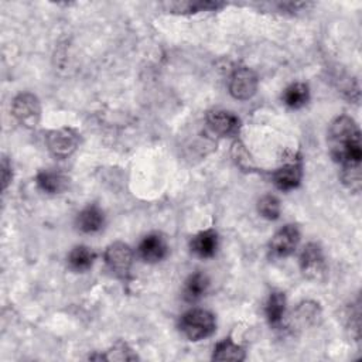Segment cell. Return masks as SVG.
I'll use <instances>...</instances> for the list:
<instances>
[{"label":"cell","instance_id":"6da1fadb","mask_svg":"<svg viewBox=\"0 0 362 362\" xmlns=\"http://www.w3.org/2000/svg\"><path fill=\"white\" fill-rule=\"evenodd\" d=\"M329 146L331 156L343 167L361 166V132L352 118L343 115L333 120L329 130Z\"/></svg>","mask_w":362,"mask_h":362},{"label":"cell","instance_id":"7a4b0ae2","mask_svg":"<svg viewBox=\"0 0 362 362\" xmlns=\"http://www.w3.org/2000/svg\"><path fill=\"white\" fill-rule=\"evenodd\" d=\"M215 327L214 314L204 308H193L180 319V330L190 341H200L212 336Z\"/></svg>","mask_w":362,"mask_h":362},{"label":"cell","instance_id":"3957f363","mask_svg":"<svg viewBox=\"0 0 362 362\" xmlns=\"http://www.w3.org/2000/svg\"><path fill=\"white\" fill-rule=\"evenodd\" d=\"M13 116L16 120L29 129L36 127L41 119V105L36 95L24 93L15 98L12 107Z\"/></svg>","mask_w":362,"mask_h":362},{"label":"cell","instance_id":"277c9868","mask_svg":"<svg viewBox=\"0 0 362 362\" xmlns=\"http://www.w3.org/2000/svg\"><path fill=\"white\" fill-rule=\"evenodd\" d=\"M258 75L248 67H238L230 77V93L238 101L251 100L258 90Z\"/></svg>","mask_w":362,"mask_h":362},{"label":"cell","instance_id":"5b68a950","mask_svg":"<svg viewBox=\"0 0 362 362\" xmlns=\"http://www.w3.org/2000/svg\"><path fill=\"white\" fill-rule=\"evenodd\" d=\"M79 145V136L71 127H60L52 130L47 136V148L53 156L65 159L71 156Z\"/></svg>","mask_w":362,"mask_h":362},{"label":"cell","instance_id":"8992f818","mask_svg":"<svg viewBox=\"0 0 362 362\" xmlns=\"http://www.w3.org/2000/svg\"><path fill=\"white\" fill-rule=\"evenodd\" d=\"M105 262L115 276L125 279L129 276L133 263L132 249L123 242H113L105 251Z\"/></svg>","mask_w":362,"mask_h":362},{"label":"cell","instance_id":"52a82bcc","mask_svg":"<svg viewBox=\"0 0 362 362\" xmlns=\"http://www.w3.org/2000/svg\"><path fill=\"white\" fill-rule=\"evenodd\" d=\"M300 267L308 279H322L326 274V258L320 245L314 242L304 246L300 255Z\"/></svg>","mask_w":362,"mask_h":362},{"label":"cell","instance_id":"ba28073f","mask_svg":"<svg viewBox=\"0 0 362 362\" xmlns=\"http://www.w3.org/2000/svg\"><path fill=\"white\" fill-rule=\"evenodd\" d=\"M300 242V231L296 225H286L279 230L270 242V252L274 256L286 258L290 256Z\"/></svg>","mask_w":362,"mask_h":362},{"label":"cell","instance_id":"9c48e42d","mask_svg":"<svg viewBox=\"0 0 362 362\" xmlns=\"http://www.w3.org/2000/svg\"><path fill=\"white\" fill-rule=\"evenodd\" d=\"M207 123L212 132L221 136H235L239 132L241 120L233 112L215 109L207 113Z\"/></svg>","mask_w":362,"mask_h":362},{"label":"cell","instance_id":"30bf717a","mask_svg":"<svg viewBox=\"0 0 362 362\" xmlns=\"http://www.w3.org/2000/svg\"><path fill=\"white\" fill-rule=\"evenodd\" d=\"M303 178V166L300 162H292L274 173V183L282 191H289L300 186Z\"/></svg>","mask_w":362,"mask_h":362},{"label":"cell","instance_id":"8fae6325","mask_svg":"<svg viewBox=\"0 0 362 362\" xmlns=\"http://www.w3.org/2000/svg\"><path fill=\"white\" fill-rule=\"evenodd\" d=\"M168 253V245L160 234H150L139 245V256L148 263H157Z\"/></svg>","mask_w":362,"mask_h":362},{"label":"cell","instance_id":"7c38bea8","mask_svg":"<svg viewBox=\"0 0 362 362\" xmlns=\"http://www.w3.org/2000/svg\"><path fill=\"white\" fill-rule=\"evenodd\" d=\"M105 222L104 212L97 205H89L84 208L77 218V225L82 233L93 234L98 233Z\"/></svg>","mask_w":362,"mask_h":362},{"label":"cell","instance_id":"4fadbf2b","mask_svg":"<svg viewBox=\"0 0 362 362\" xmlns=\"http://www.w3.org/2000/svg\"><path fill=\"white\" fill-rule=\"evenodd\" d=\"M37 186L49 194H58L67 187V178L60 171L42 170L37 174Z\"/></svg>","mask_w":362,"mask_h":362},{"label":"cell","instance_id":"5bb4252c","mask_svg":"<svg viewBox=\"0 0 362 362\" xmlns=\"http://www.w3.org/2000/svg\"><path fill=\"white\" fill-rule=\"evenodd\" d=\"M218 249V234L214 230H207L197 234L191 241V251L200 258H211Z\"/></svg>","mask_w":362,"mask_h":362},{"label":"cell","instance_id":"9a60e30c","mask_svg":"<svg viewBox=\"0 0 362 362\" xmlns=\"http://www.w3.org/2000/svg\"><path fill=\"white\" fill-rule=\"evenodd\" d=\"M208 288H210L208 276L201 274V272H196V274L189 276V279L184 283L183 297L186 301L194 303L207 293Z\"/></svg>","mask_w":362,"mask_h":362},{"label":"cell","instance_id":"2e32d148","mask_svg":"<svg viewBox=\"0 0 362 362\" xmlns=\"http://www.w3.org/2000/svg\"><path fill=\"white\" fill-rule=\"evenodd\" d=\"M266 317L270 326H279L283 320L286 313V296L282 292H274L270 293L266 307Z\"/></svg>","mask_w":362,"mask_h":362},{"label":"cell","instance_id":"e0dca14e","mask_svg":"<svg viewBox=\"0 0 362 362\" xmlns=\"http://www.w3.org/2000/svg\"><path fill=\"white\" fill-rule=\"evenodd\" d=\"M245 356L244 348L235 344L231 338H225L218 343L212 354L214 361H244Z\"/></svg>","mask_w":362,"mask_h":362},{"label":"cell","instance_id":"ac0fdd59","mask_svg":"<svg viewBox=\"0 0 362 362\" xmlns=\"http://www.w3.org/2000/svg\"><path fill=\"white\" fill-rule=\"evenodd\" d=\"M283 102L285 105H288L292 109H300L303 108L310 98V93H308V86L303 82H296L292 84L290 86L286 88V90L283 93Z\"/></svg>","mask_w":362,"mask_h":362},{"label":"cell","instance_id":"d6986e66","mask_svg":"<svg viewBox=\"0 0 362 362\" xmlns=\"http://www.w3.org/2000/svg\"><path fill=\"white\" fill-rule=\"evenodd\" d=\"M95 260V253L88 246H75L68 255V265L75 272H85L93 266Z\"/></svg>","mask_w":362,"mask_h":362},{"label":"cell","instance_id":"ffe728a7","mask_svg":"<svg viewBox=\"0 0 362 362\" xmlns=\"http://www.w3.org/2000/svg\"><path fill=\"white\" fill-rule=\"evenodd\" d=\"M320 315V308L314 303H303L296 310V322L300 326H310L317 322V317Z\"/></svg>","mask_w":362,"mask_h":362},{"label":"cell","instance_id":"44dd1931","mask_svg":"<svg viewBox=\"0 0 362 362\" xmlns=\"http://www.w3.org/2000/svg\"><path fill=\"white\" fill-rule=\"evenodd\" d=\"M258 210L266 219H278L281 215V203L275 196H265L259 200Z\"/></svg>","mask_w":362,"mask_h":362},{"label":"cell","instance_id":"7402d4cb","mask_svg":"<svg viewBox=\"0 0 362 362\" xmlns=\"http://www.w3.org/2000/svg\"><path fill=\"white\" fill-rule=\"evenodd\" d=\"M341 180L348 190H351L352 193H359V190H361V166L343 167Z\"/></svg>","mask_w":362,"mask_h":362},{"label":"cell","instance_id":"603a6c76","mask_svg":"<svg viewBox=\"0 0 362 362\" xmlns=\"http://www.w3.org/2000/svg\"><path fill=\"white\" fill-rule=\"evenodd\" d=\"M222 3L214 2H189V3H174L171 8H175V13H197V12H207V10H217L222 8Z\"/></svg>","mask_w":362,"mask_h":362},{"label":"cell","instance_id":"cb8c5ba5","mask_svg":"<svg viewBox=\"0 0 362 362\" xmlns=\"http://www.w3.org/2000/svg\"><path fill=\"white\" fill-rule=\"evenodd\" d=\"M105 358L109 361H112V359L113 361H134V359H138V355L132 351V348L126 343L119 341L113 345V348L109 351V354L105 355Z\"/></svg>","mask_w":362,"mask_h":362},{"label":"cell","instance_id":"d4e9b609","mask_svg":"<svg viewBox=\"0 0 362 362\" xmlns=\"http://www.w3.org/2000/svg\"><path fill=\"white\" fill-rule=\"evenodd\" d=\"M12 180V166L8 162L6 157H3L2 160V181H3V190H6L8 184L10 183Z\"/></svg>","mask_w":362,"mask_h":362}]
</instances>
